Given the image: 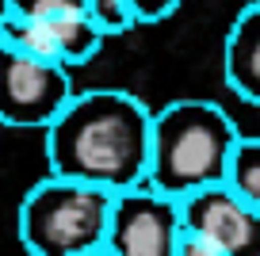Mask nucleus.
I'll return each mask as SVG.
<instances>
[{
  "label": "nucleus",
  "instance_id": "1",
  "mask_svg": "<svg viewBox=\"0 0 260 256\" xmlns=\"http://www.w3.org/2000/svg\"><path fill=\"white\" fill-rule=\"evenodd\" d=\"M153 107L126 88L73 92L46 126L50 172L119 195L146 184Z\"/></svg>",
  "mask_w": 260,
  "mask_h": 256
},
{
  "label": "nucleus",
  "instance_id": "2",
  "mask_svg": "<svg viewBox=\"0 0 260 256\" xmlns=\"http://www.w3.org/2000/svg\"><path fill=\"white\" fill-rule=\"evenodd\" d=\"M237 122L211 100H172L149 119V165L146 187L184 199L191 191L222 184Z\"/></svg>",
  "mask_w": 260,
  "mask_h": 256
},
{
  "label": "nucleus",
  "instance_id": "3",
  "mask_svg": "<svg viewBox=\"0 0 260 256\" xmlns=\"http://www.w3.org/2000/svg\"><path fill=\"white\" fill-rule=\"evenodd\" d=\"M111 191L50 172L19 203L16 230L31 256H88L104 248Z\"/></svg>",
  "mask_w": 260,
  "mask_h": 256
},
{
  "label": "nucleus",
  "instance_id": "4",
  "mask_svg": "<svg viewBox=\"0 0 260 256\" xmlns=\"http://www.w3.org/2000/svg\"><path fill=\"white\" fill-rule=\"evenodd\" d=\"M73 96V73L0 42V126L46 130Z\"/></svg>",
  "mask_w": 260,
  "mask_h": 256
},
{
  "label": "nucleus",
  "instance_id": "5",
  "mask_svg": "<svg viewBox=\"0 0 260 256\" xmlns=\"http://www.w3.org/2000/svg\"><path fill=\"white\" fill-rule=\"evenodd\" d=\"M184 222L180 203L153 187H130L111 195V214L104 230V252L111 256H176Z\"/></svg>",
  "mask_w": 260,
  "mask_h": 256
},
{
  "label": "nucleus",
  "instance_id": "6",
  "mask_svg": "<svg viewBox=\"0 0 260 256\" xmlns=\"http://www.w3.org/2000/svg\"><path fill=\"white\" fill-rule=\"evenodd\" d=\"M176 203L187 237L211 245L218 256H260V210L237 199L230 187L214 184Z\"/></svg>",
  "mask_w": 260,
  "mask_h": 256
},
{
  "label": "nucleus",
  "instance_id": "7",
  "mask_svg": "<svg viewBox=\"0 0 260 256\" xmlns=\"http://www.w3.org/2000/svg\"><path fill=\"white\" fill-rule=\"evenodd\" d=\"M0 42H8L12 50H23L31 57H42L61 69H81L104 50V35L96 31L88 16L81 19H57V23H42V19H16L0 12Z\"/></svg>",
  "mask_w": 260,
  "mask_h": 256
},
{
  "label": "nucleus",
  "instance_id": "8",
  "mask_svg": "<svg viewBox=\"0 0 260 256\" xmlns=\"http://www.w3.org/2000/svg\"><path fill=\"white\" fill-rule=\"evenodd\" d=\"M222 73L237 100L260 107V4L249 0L222 42Z\"/></svg>",
  "mask_w": 260,
  "mask_h": 256
},
{
  "label": "nucleus",
  "instance_id": "9",
  "mask_svg": "<svg viewBox=\"0 0 260 256\" xmlns=\"http://www.w3.org/2000/svg\"><path fill=\"white\" fill-rule=\"evenodd\" d=\"M222 187H230L237 199H245L249 207L260 210V134H241L234 142Z\"/></svg>",
  "mask_w": 260,
  "mask_h": 256
},
{
  "label": "nucleus",
  "instance_id": "10",
  "mask_svg": "<svg viewBox=\"0 0 260 256\" xmlns=\"http://www.w3.org/2000/svg\"><path fill=\"white\" fill-rule=\"evenodd\" d=\"M0 12H4V16H16V19L57 23V19H81L84 16V0H4Z\"/></svg>",
  "mask_w": 260,
  "mask_h": 256
},
{
  "label": "nucleus",
  "instance_id": "11",
  "mask_svg": "<svg viewBox=\"0 0 260 256\" xmlns=\"http://www.w3.org/2000/svg\"><path fill=\"white\" fill-rule=\"evenodd\" d=\"M84 16L96 23V31L104 39H115V35H126L138 27L126 0H84Z\"/></svg>",
  "mask_w": 260,
  "mask_h": 256
},
{
  "label": "nucleus",
  "instance_id": "12",
  "mask_svg": "<svg viewBox=\"0 0 260 256\" xmlns=\"http://www.w3.org/2000/svg\"><path fill=\"white\" fill-rule=\"evenodd\" d=\"M130 12H134V23L138 27H149V23H165L180 12L184 0H126Z\"/></svg>",
  "mask_w": 260,
  "mask_h": 256
},
{
  "label": "nucleus",
  "instance_id": "13",
  "mask_svg": "<svg viewBox=\"0 0 260 256\" xmlns=\"http://www.w3.org/2000/svg\"><path fill=\"white\" fill-rule=\"evenodd\" d=\"M176 256H218L211 245H203V241H195V237H180V248H176Z\"/></svg>",
  "mask_w": 260,
  "mask_h": 256
},
{
  "label": "nucleus",
  "instance_id": "14",
  "mask_svg": "<svg viewBox=\"0 0 260 256\" xmlns=\"http://www.w3.org/2000/svg\"><path fill=\"white\" fill-rule=\"evenodd\" d=\"M88 256H111V252H104V248H96V252H88Z\"/></svg>",
  "mask_w": 260,
  "mask_h": 256
},
{
  "label": "nucleus",
  "instance_id": "15",
  "mask_svg": "<svg viewBox=\"0 0 260 256\" xmlns=\"http://www.w3.org/2000/svg\"><path fill=\"white\" fill-rule=\"evenodd\" d=\"M0 142H4V126H0Z\"/></svg>",
  "mask_w": 260,
  "mask_h": 256
},
{
  "label": "nucleus",
  "instance_id": "16",
  "mask_svg": "<svg viewBox=\"0 0 260 256\" xmlns=\"http://www.w3.org/2000/svg\"><path fill=\"white\" fill-rule=\"evenodd\" d=\"M256 4H260V0H256Z\"/></svg>",
  "mask_w": 260,
  "mask_h": 256
}]
</instances>
